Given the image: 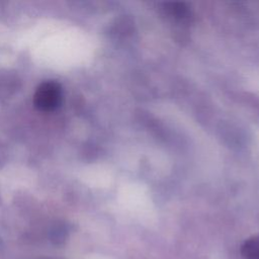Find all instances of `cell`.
<instances>
[{
  "label": "cell",
  "instance_id": "obj_2",
  "mask_svg": "<svg viewBox=\"0 0 259 259\" xmlns=\"http://www.w3.org/2000/svg\"><path fill=\"white\" fill-rule=\"evenodd\" d=\"M243 259H259V234L253 235L241 246Z\"/></svg>",
  "mask_w": 259,
  "mask_h": 259
},
{
  "label": "cell",
  "instance_id": "obj_1",
  "mask_svg": "<svg viewBox=\"0 0 259 259\" xmlns=\"http://www.w3.org/2000/svg\"><path fill=\"white\" fill-rule=\"evenodd\" d=\"M62 88L59 83L48 81L41 83L35 93L33 102L36 108L41 111H53L58 108L62 102Z\"/></svg>",
  "mask_w": 259,
  "mask_h": 259
}]
</instances>
